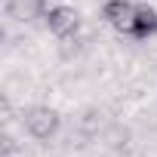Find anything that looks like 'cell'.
Here are the masks:
<instances>
[{
    "label": "cell",
    "mask_w": 157,
    "mask_h": 157,
    "mask_svg": "<svg viewBox=\"0 0 157 157\" xmlns=\"http://www.w3.org/2000/svg\"><path fill=\"white\" fill-rule=\"evenodd\" d=\"M25 129L34 136V139H52L56 132H59V123H62V117H59V111L56 108H49V105H34V108H28L25 111Z\"/></svg>",
    "instance_id": "cell-1"
},
{
    "label": "cell",
    "mask_w": 157,
    "mask_h": 157,
    "mask_svg": "<svg viewBox=\"0 0 157 157\" xmlns=\"http://www.w3.org/2000/svg\"><path fill=\"white\" fill-rule=\"evenodd\" d=\"M136 10L139 6H132L129 0H108L105 10H102V19L111 28H117L120 34H129L132 31V22H136Z\"/></svg>",
    "instance_id": "cell-2"
},
{
    "label": "cell",
    "mask_w": 157,
    "mask_h": 157,
    "mask_svg": "<svg viewBox=\"0 0 157 157\" xmlns=\"http://www.w3.org/2000/svg\"><path fill=\"white\" fill-rule=\"evenodd\" d=\"M46 28L56 34V37H71L77 34V28H80V16H77V10L71 6H52L46 10Z\"/></svg>",
    "instance_id": "cell-3"
},
{
    "label": "cell",
    "mask_w": 157,
    "mask_h": 157,
    "mask_svg": "<svg viewBox=\"0 0 157 157\" xmlns=\"http://www.w3.org/2000/svg\"><path fill=\"white\" fill-rule=\"evenodd\" d=\"M6 13L16 22H31L37 16H46V0H6Z\"/></svg>",
    "instance_id": "cell-4"
},
{
    "label": "cell",
    "mask_w": 157,
    "mask_h": 157,
    "mask_svg": "<svg viewBox=\"0 0 157 157\" xmlns=\"http://www.w3.org/2000/svg\"><path fill=\"white\" fill-rule=\"evenodd\" d=\"M154 34H157V10H151V6H139V10H136V22H132L129 37H136V40H148V37H154Z\"/></svg>",
    "instance_id": "cell-5"
}]
</instances>
